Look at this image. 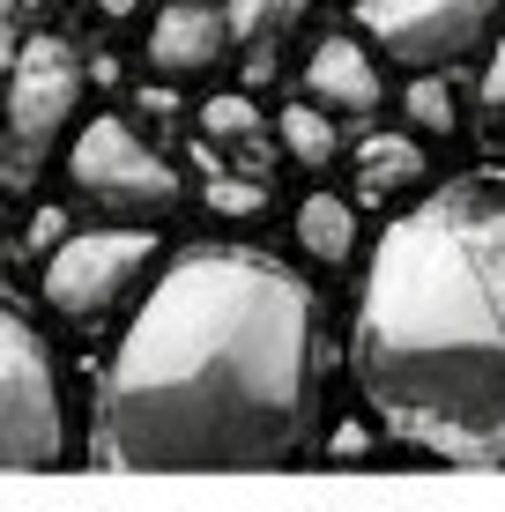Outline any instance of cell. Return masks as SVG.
<instances>
[{
  "instance_id": "obj_1",
  "label": "cell",
  "mask_w": 505,
  "mask_h": 512,
  "mask_svg": "<svg viewBox=\"0 0 505 512\" xmlns=\"http://www.w3.org/2000/svg\"><path fill=\"white\" fill-rule=\"evenodd\" d=\"M320 438V297L260 245H186L90 386L82 453L119 475L290 468Z\"/></svg>"
},
{
  "instance_id": "obj_2",
  "label": "cell",
  "mask_w": 505,
  "mask_h": 512,
  "mask_svg": "<svg viewBox=\"0 0 505 512\" xmlns=\"http://www.w3.org/2000/svg\"><path fill=\"white\" fill-rule=\"evenodd\" d=\"M350 364L387 438L505 468V186L454 179L379 231Z\"/></svg>"
},
{
  "instance_id": "obj_3",
  "label": "cell",
  "mask_w": 505,
  "mask_h": 512,
  "mask_svg": "<svg viewBox=\"0 0 505 512\" xmlns=\"http://www.w3.org/2000/svg\"><path fill=\"white\" fill-rule=\"evenodd\" d=\"M82 82H90V67L60 30L8 45V193L38 186V171L52 164V149L82 112Z\"/></svg>"
},
{
  "instance_id": "obj_4",
  "label": "cell",
  "mask_w": 505,
  "mask_h": 512,
  "mask_svg": "<svg viewBox=\"0 0 505 512\" xmlns=\"http://www.w3.org/2000/svg\"><path fill=\"white\" fill-rule=\"evenodd\" d=\"M67 186L97 216H119V223H156L179 208V164L119 112H97L75 127V141H67Z\"/></svg>"
},
{
  "instance_id": "obj_5",
  "label": "cell",
  "mask_w": 505,
  "mask_h": 512,
  "mask_svg": "<svg viewBox=\"0 0 505 512\" xmlns=\"http://www.w3.org/2000/svg\"><path fill=\"white\" fill-rule=\"evenodd\" d=\"M357 30L372 52H387L402 75H446L498 45L505 0H364Z\"/></svg>"
},
{
  "instance_id": "obj_6",
  "label": "cell",
  "mask_w": 505,
  "mask_h": 512,
  "mask_svg": "<svg viewBox=\"0 0 505 512\" xmlns=\"http://www.w3.org/2000/svg\"><path fill=\"white\" fill-rule=\"evenodd\" d=\"M0 446H8V468L38 475L67 461V394H60V364H52V342L23 312L0 320Z\"/></svg>"
},
{
  "instance_id": "obj_7",
  "label": "cell",
  "mask_w": 505,
  "mask_h": 512,
  "mask_svg": "<svg viewBox=\"0 0 505 512\" xmlns=\"http://www.w3.org/2000/svg\"><path fill=\"white\" fill-rule=\"evenodd\" d=\"M149 268H156V231H142V223H104V231H75L67 245H52L38 297H45L52 320L90 327L112 305H127V290Z\"/></svg>"
},
{
  "instance_id": "obj_8",
  "label": "cell",
  "mask_w": 505,
  "mask_h": 512,
  "mask_svg": "<svg viewBox=\"0 0 505 512\" xmlns=\"http://www.w3.org/2000/svg\"><path fill=\"white\" fill-rule=\"evenodd\" d=\"M142 52H149L156 75H171V82L216 75V67L238 52V38H231V8H216V0H171V8L149 15Z\"/></svg>"
},
{
  "instance_id": "obj_9",
  "label": "cell",
  "mask_w": 505,
  "mask_h": 512,
  "mask_svg": "<svg viewBox=\"0 0 505 512\" xmlns=\"http://www.w3.org/2000/svg\"><path fill=\"white\" fill-rule=\"evenodd\" d=\"M305 97L327 104V112H379V104H387V82H379L372 45H357L350 30L320 38L312 60H305Z\"/></svg>"
},
{
  "instance_id": "obj_10",
  "label": "cell",
  "mask_w": 505,
  "mask_h": 512,
  "mask_svg": "<svg viewBox=\"0 0 505 512\" xmlns=\"http://www.w3.org/2000/svg\"><path fill=\"white\" fill-rule=\"evenodd\" d=\"M201 141H216V149H238L231 171H246V179H268V171H275V149H283V141H268V119H260V104L238 97V90L201 97Z\"/></svg>"
},
{
  "instance_id": "obj_11",
  "label": "cell",
  "mask_w": 505,
  "mask_h": 512,
  "mask_svg": "<svg viewBox=\"0 0 505 512\" xmlns=\"http://www.w3.org/2000/svg\"><path fill=\"white\" fill-rule=\"evenodd\" d=\"M350 179H357V208H387L394 193H409L424 179V149H416V134H364L357 156H350Z\"/></svg>"
},
{
  "instance_id": "obj_12",
  "label": "cell",
  "mask_w": 505,
  "mask_h": 512,
  "mask_svg": "<svg viewBox=\"0 0 505 512\" xmlns=\"http://www.w3.org/2000/svg\"><path fill=\"white\" fill-rule=\"evenodd\" d=\"M231 8V38L238 52H246V75H275V52H283V38L305 23V0H223Z\"/></svg>"
},
{
  "instance_id": "obj_13",
  "label": "cell",
  "mask_w": 505,
  "mask_h": 512,
  "mask_svg": "<svg viewBox=\"0 0 505 512\" xmlns=\"http://www.w3.org/2000/svg\"><path fill=\"white\" fill-rule=\"evenodd\" d=\"M290 231H298L305 260H320V268H342V260L357 253V201H350V193H305Z\"/></svg>"
},
{
  "instance_id": "obj_14",
  "label": "cell",
  "mask_w": 505,
  "mask_h": 512,
  "mask_svg": "<svg viewBox=\"0 0 505 512\" xmlns=\"http://www.w3.org/2000/svg\"><path fill=\"white\" fill-rule=\"evenodd\" d=\"M194 164H201V208L223 223H246L268 208V179H246V171H231L216 156V141H194Z\"/></svg>"
},
{
  "instance_id": "obj_15",
  "label": "cell",
  "mask_w": 505,
  "mask_h": 512,
  "mask_svg": "<svg viewBox=\"0 0 505 512\" xmlns=\"http://www.w3.org/2000/svg\"><path fill=\"white\" fill-rule=\"evenodd\" d=\"M275 141H283V156L298 171H327L335 164V149H342V134H335V112H327V104H283V112H275Z\"/></svg>"
},
{
  "instance_id": "obj_16",
  "label": "cell",
  "mask_w": 505,
  "mask_h": 512,
  "mask_svg": "<svg viewBox=\"0 0 505 512\" xmlns=\"http://www.w3.org/2000/svg\"><path fill=\"white\" fill-rule=\"evenodd\" d=\"M454 82L446 75H409V90H402V119H409V134H454L461 127V112H454Z\"/></svg>"
},
{
  "instance_id": "obj_17",
  "label": "cell",
  "mask_w": 505,
  "mask_h": 512,
  "mask_svg": "<svg viewBox=\"0 0 505 512\" xmlns=\"http://www.w3.org/2000/svg\"><path fill=\"white\" fill-rule=\"evenodd\" d=\"M476 134L491 141V149H505V30H498L491 60H483V90H476Z\"/></svg>"
},
{
  "instance_id": "obj_18",
  "label": "cell",
  "mask_w": 505,
  "mask_h": 512,
  "mask_svg": "<svg viewBox=\"0 0 505 512\" xmlns=\"http://www.w3.org/2000/svg\"><path fill=\"white\" fill-rule=\"evenodd\" d=\"M75 238V216H67V208H38V216H30V245H38V253H52V245H67Z\"/></svg>"
},
{
  "instance_id": "obj_19",
  "label": "cell",
  "mask_w": 505,
  "mask_h": 512,
  "mask_svg": "<svg viewBox=\"0 0 505 512\" xmlns=\"http://www.w3.org/2000/svg\"><path fill=\"white\" fill-rule=\"evenodd\" d=\"M97 8H104V15H134L142 0H97Z\"/></svg>"
}]
</instances>
